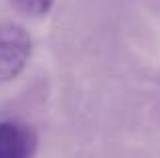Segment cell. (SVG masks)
Returning <instances> with one entry per match:
<instances>
[{"label": "cell", "mask_w": 160, "mask_h": 158, "mask_svg": "<svg viewBox=\"0 0 160 158\" xmlns=\"http://www.w3.org/2000/svg\"><path fill=\"white\" fill-rule=\"evenodd\" d=\"M31 37L18 24H0V81H10L31 57Z\"/></svg>", "instance_id": "obj_1"}, {"label": "cell", "mask_w": 160, "mask_h": 158, "mask_svg": "<svg viewBox=\"0 0 160 158\" xmlns=\"http://www.w3.org/2000/svg\"><path fill=\"white\" fill-rule=\"evenodd\" d=\"M37 136L18 122H0V158H32Z\"/></svg>", "instance_id": "obj_2"}, {"label": "cell", "mask_w": 160, "mask_h": 158, "mask_svg": "<svg viewBox=\"0 0 160 158\" xmlns=\"http://www.w3.org/2000/svg\"><path fill=\"white\" fill-rule=\"evenodd\" d=\"M12 6L27 16H43L51 10L55 0H10Z\"/></svg>", "instance_id": "obj_3"}]
</instances>
